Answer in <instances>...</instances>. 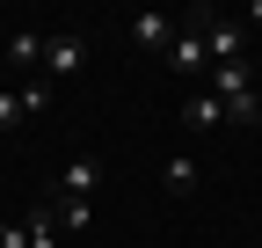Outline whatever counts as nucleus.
Instances as JSON below:
<instances>
[{
    "label": "nucleus",
    "instance_id": "nucleus-7",
    "mask_svg": "<svg viewBox=\"0 0 262 248\" xmlns=\"http://www.w3.org/2000/svg\"><path fill=\"white\" fill-rule=\"evenodd\" d=\"M182 124H189V132H219V124H226V110H219V95H211V88H189Z\"/></svg>",
    "mask_w": 262,
    "mask_h": 248
},
{
    "label": "nucleus",
    "instance_id": "nucleus-9",
    "mask_svg": "<svg viewBox=\"0 0 262 248\" xmlns=\"http://www.w3.org/2000/svg\"><path fill=\"white\" fill-rule=\"evenodd\" d=\"M29 248H66V234H58V219H51V204L29 212Z\"/></svg>",
    "mask_w": 262,
    "mask_h": 248
},
{
    "label": "nucleus",
    "instance_id": "nucleus-4",
    "mask_svg": "<svg viewBox=\"0 0 262 248\" xmlns=\"http://www.w3.org/2000/svg\"><path fill=\"white\" fill-rule=\"evenodd\" d=\"M102 190V153H73V161H66V175H58V197H95Z\"/></svg>",
    "mask_w": 262,
    "mask_h": 248
},
{
    "label": "nucleus",
    "instance_id": "nucleus-5",
    "mask_svg": "<svg viewBox=\"0 0 262 248\" xmlns=\"http://www.w3.org/2000/svg\"><path fill=\"white\" fill-rule=\"evenodd\" d=\"M8 66L37 80V66H44V29H15V37H8Z\"/></svg>",
    "mask_w": 262,
    "mask_h": 248
},
{
    "label": "nucleus",
    "instance_id": "nucleus-3",
    "mask_svg": "<svg viewBox=\"0 0 262 248\" xmlns=\"http://www.w3.org/2000/svg\"><path fill=\"white\" fill-rule=\"evenodd\" d=\"M196 22H211V8H196V15L175 29V44H168V66H175V73H189V80H204V73H211V51H204V29H196Z\"/></svg>",
    "mask_w": 262,
    "mask_h": 248
},
{
    "label": "nucleus",
    "instance_id": "nucleus-6",
    "mask_svg": "<svg viewBox=\"0 0 262 248\" xmlns=\"http://www.w3.org/2000/svg\"><path fill=\"white\" fill-rule=\"evenodd\" d=\"M175 15H160V8H146V15H131V37H139V44H153V51H168L175 44Z\"/></svg>",
    "mask_w": 262,
    "mask_h": 248
},
{
    "label": "nucleus",
    "instance_id": "nucleus-2",
    "mask_svg": "<svg viewBox=\"0 0 262 248\" xmlns=\"http://www.w3.org/2000/svg\"><path fill=\"white\" fill-rule=\"evenodd\" d=\"M80 66H88V37H80V29H51V37H44V66H37V80L58 88V80H73Z\"/></svg>",
    "mask_w": 262,
    "mask_h": 248
},
{
    "label": "nucleus",
    "instance_id": "nucleus-1",
    "mask_svg": "<svg viewBox=\"0 0 262 248\" xmlns=\"http://www.w3.org/2000/svg\"><path fill=\"white\" fill-rule=\"evenodd\" d=\"M204 88L219 95L226 124H262V95H255V80H248L241 58H233V66H211V73H204Z\"/></svg>",
    "mask_w": 262,
    "mask_h": 248
},
{
    "label": "nucleus",
    "instance_id": "nucleus-12",
    "mask_svg": "<svg viewBox=\"0 0 262 248\" xmlns=\"http://www.w3.org/2000/svg\"><path fill=\"white\" fill-rule=\"evenodd\" d=\"M15 124H22V95H15V88H0V132H15Z\"/></svg>",
    "mask_w": 262,
    "mask_h": 248
},
{
    "label": "nucleus",
    "instance_id": "nucleus-13",
    "mask_svg": "<svg viewBox=\"0 0 262 248\" xmlns=\"http://www.w3.org/2000/svg\"><path fill=\"white\" fill-rule=\"evenodd\" d=\"M0 248H29V219H0Z\"/></svg>",
    "mask_w": 262,
    "mask_h": 248
},
{
    "label": "nucleus",
    "instance_id": "nucleus-11",
    "mask_svg": "<svg viewBox=\"0 0 262 248\" xmlns=\"http://www.w3.org/2000/svg\"><path fill=\"white\" fill-rule=\"evenodd\" d=\"M168 190H196V161H189V153L168 161Z\"/></svg>",
    "mask_w": 262,
    "mask_h": 248
},
{
    "label": "nucleus",
    "instance_id": "nucleus-10",
    "mask_svg": "<svg viewBox=\"0 0 262 248\" xmlns=\"http://www.w3.org/2000/svg\"><path fill=\"white\" fill-rule=\"evenodd\" d=\"M15 95H22V117H44V110H51V88H44V80H22Z\"/></svg>",
    "mask_w": 262,
    "mask_h": 248
},
{
    "label": "nucleus",
    "instance_id": "nucleus-8",
    "mask_svg": "<svg viewBox=\"0 0 262 248\" xmlns=\"http://www.w3.org/2000/svg\"><path fill=\"white\" fill-rule=\"evenodd\" d=\"M51 219H58V234H73V241H80V234L95 226V212H88L80 197H51Z\"/></svg>",
    "mask_w": 262,
    "mask_h": 248
}]
</instances>
